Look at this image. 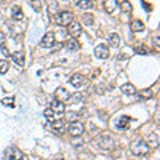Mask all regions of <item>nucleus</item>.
Returning a JSON list of instances; mask_svg holds the SVG:
<instances>
[{"label": "nucleus", "mask_w": 160, "mask_h": 160, "mask_svg": "<svg viewBox=\"0 0 160 160\" xmlns=\"http://www.w3.org/2000/svg\"><path fill=\"white\" fill-rule=\"evenodd\" d=\"M129 149H131V152L135 155V156H146V155L149 152V146L143 139H139V140L132 142Z\"/></svg>", "instance_id": "obj_1"}, {"label": "nucleus", "mask_w": 160, "mask_h": 160, "mask_svg": "<svg viewBox=\"0 0 160 160\" xmlns=\"http://www.w3.org/2000/svg\"><path fill=\"white\" fill-rule=\"evenodd\" d=\"M55 20H56V23L59 24V26L67 27L73 22V15H72V12H69V11H63V12H60V13L56 15V19Z\"/></svg>", "instance_id": "obj_2"}, {"label": "nucleus", "mask_w": 160, "mask_h": 160, "mask_svg": "<svg viewBox=\"0 0 160 160\" xmlns=\"http://www.w3.org/2000/svg\"><path fill=\"white\" fill-rule=\"evenodd\" d=\"M6 159H8V160H23L24 155L20 149L11 146V147H8L6 149Z\"/></svg>", "instance_id": "obj_3"}, {"label": "nucleus", "mask_w": 160, "mask_h": 160, "mask_svg": "<svg viewBox=\"0 0 160 160\" xmlns=\"http://www.w3.org/2000/svg\"><path fill=\"white\" fill-rule=\"evenodd\" d=\"M68 131L72 136H80V135L84 132V126H83L82 122H79V120H73V122L69 123Z\"/></svg>", "instance_id": "obj_4"}, {"label": "nucleus", "mask_w": 160, "mask_h": 160, "mask_svg": "<svg viewBox=\"0 0 160 160\" xmlns=\"http://www.w3.org/2000/svg\"><path fill=\"white\" fill-rule=\"evenodd\" d=\"M53 44H55V33L49 31L43 36L42 42H40V46L43 48H51Z\"/></svg>", "instance_id": "obj_5"}, {"label": "nucleus", "mask_w": 160, "mask_h": 160, "mask_svg": "<svg viewBox=\"0 0 160 160\" xmlns=\"http://www.w3.org/2000/svg\"><path fill=\"white\" fill-rule=\"evenodd\" d=\"M95 56L99 58V59H107L109 56V49L108 47L106 46V44H99V46L95 48Z\"/></svg>", "instance_id": "obj_6"}, {"label": "nucleus", "mask_w": 160, "mask_h": 160, "mask_svg": "<svg viewBox=\"0 0 160 160\" xmlns=\"http://www.w3.org/2000/svg\"><path fill=\"white\" fill-rule=\"evenodd\" d=\"M68 32L73 39L79 38L80 35H82V26H80V23L79 22H72L68 26Z\"/></svg>", "instance_id": "obj_7"}, {"label": "nucleus", "mask_w": 160, "mask_h": 160, "mask_svg": "<svg viewBox=\"0 0 160 160\" xmlns=\"http://www.w3.org/2000/svg\"><path fill=\"white\" fill-rule=\"evenodd\" d=\"M84 82H86V78L80 73H75L71 76V79H69V84L75 88H80L84 84Z\"/></svg>", "instance_id": "obj_8"}, {"label": "nucleus", "mask_w": 160, "mask_h": 160, "mask_svg": "<svg viewBox=\"0 0 160 160\" xmlns=\"http://www.w3.org/2000/svg\"><path fill=\"white\" fill-rule=\"evenodd\" d=\"M99 144L103 149H107V151H112L115 148V142L109 136H103L99 140Z\"/></svg>", "instance_id": "obj_9"}, {"label": "nucleus", "mask_w": 160, "mask_h": 160, "mask_svg": "<svg viewBox=\"0 0 160 160\" xmlns=\"http://www.w3.org/2000/svg\"><path fill=\"white\" fill-rule=\"evenodd\" d=\"M51 109L55 113L63 115L64 111H66V106H64V103L59 102V100H56V99H53V102H51Z\"/></svg>", "instance_id": "obj_10"}, {"label": "nucleus", "mask_w": 160, "mask_h": 160, "mask_svg": "<svg viewBox=\"0 0 160 160\" xmlns=\"http://www.w3.org/2000/svg\"><path fill=\"white\" fill-rule=\"evenodd\" d=\"M68 98H69V93H68L67 89L63 88V87L58 88L56 92H55V99L59 100V102H62V103H63V102H67Z\"/></svg>", "instance_id": "obj_11"}, {"label": "nucleus", "mask_w": 160, "mask_h": 160, "mask_svg": "<svg viewBox=\"0 0 160 160\" xmlns=\"http://www.w3.org/2000/svg\"><path fill=\"white\" fill-rule=\"evenodd\" d=\"M120 91H122L124 95H128V96H132V95L136 93V88H135L133 84L131 83H126L120 87Z\"/></svg>", "instance_id": "obj_12"}, {"label": "nucleus", "mask_w": 160, "mask_h": 160, "mask_svg": "<svg viewBox=\"0 0 160 160\" xmlns=\"http://www.w3.org/2000/svg\"><path fill=\"white\" fill-rule=\"evenodd\" d=\"M11 58L15 63L20 67H24V52L23 51H16L11 55Z\"/></svg>", "instance_id": "obj_13"}, {"label": "nucleus", "mask_w": 160, "mask_h": 160, "mask_svg": "<svg viewBox=\"0 0 160 160\" xmlns=\"http://www.w3.org/2000/svg\"><path fill=\"white\" fill-rule=\"evenodd\" d=\"M52 128L55 132H58L59 135H63L66 132V123L63 120H56V122L52 123Z\"/></svg>", "instance_id": "obj_14"}, {"label": "nucleus", "mask_w": 160, "mask_h": 160, "mask_svg": "<svg viewBox=\"0 0 160 160\" xmlns=\"http://www.w3.org/2000/svg\"><path fill=\"white\" fill-rule=\"evenodd\" d=\"M108 44L112 48H118L120 46V36L118 33H111L108 36Z\"/></svg>", "instance_id": "obj_15"}, {"label": "nucleus", "mask_w": 160, "mask_h": 160, "mask_svg": "<svg viewBox=\"0 0 160 160\" xmlns=\"http://www.w3.org/2000/svg\"><path fill=\"white\" fill-rule=\"evenodd\" d=\"M11 12H12V18H13L15 20H22V19L24 18V15H23V12H22V8H20L19 6H13V7L11 8Z\"/></svg>", "instance_id": "obj_16"}, {"label": "nucleus", "mask_w": 160, "mask_h": 160, "mask_svg": "<svg viewBox=\"0 0 160 160\" xmlns=\"http://www.w3.org/2000/svg\"><path fill=\"white\" fill-rule=\"evenodd\" d=\"M104 6H106V11L108 13H113V11L118 8V2L116 0H108L104 3Z\"/></svg>", "instance_id": "obj_17"}, {"label": "nucleus", "mask_w": 160, "mask_h": 160, "mask_svg": "<svg viewBox=\"0 0 160 160\" xmlns=\"http://www.w3.org/2000/svg\"><path fill=\"white\" fill-rule=\"evenodd\" d=\"M131 29L133 32H142L144 29V24L143 22H140V20H133V22L131 23Z\"/></svg>", "instance_id": "obj_18"}, {"label": "nucleus", "mask_w": 160, "mask_h": 160, "mask_svg": "<svg viewBox=\"0 0 160 160\" xmlns=\"http://www.w3.org/2000/svg\"><path fill=\"white\" fill-rule=\"evenodd\" d=\"M128 123H129V118L128 116H122L119 119V122L116 123V128L119 129H126L128 127Z\"/></svg>", "instance_id": "obj_19"}, {"label": "nucleus", "mask_w": 160, "mask_h": 160, "mask_svg": "<svg viewBox=\"0 0 160 160\" xmlns=\"http://www.w3.org/2000/svg\"><path fill=\"white\" fill-rule=\"evenodd\" d=\"M67 48L69 49V51H78V49L80 48V44L76 39H71L67 42Z\"/></svg>", "instance_id": "obj_20"}, {"label": "nucleus", "mask_w": 160, "mask_h": 160, "mask_svg": "<svg viewBox=\"0 0 160 160\" xmlns=\"http://www.w3.org/2000/svg\"><path fill=\"white\" fill-rule=\"evenodd\" d=\"M82 99H83V95L80 93V92H76V93H73L72 96H69L67 102H68V103H71V104H73V103H79V102H82Z\"/></svg>", "instance_id": "obj_21"}, {"label": "nucleus", "mask_w": 160, "mask_h": 160, "mask_svg": "<svg viewBox=\"0 0 160 160\" xmlns=\"http://www.w3.org/2000/svg\"><path fill=\"white\" fill-rule=\"evenodd\" d=\"M146 143H147V144H151L153 148L158 147V136H156V133H149Z\"/></svg>", "instance_id": "obj_22"}, {"label": "nucleus", "mask_w": 160, "mask_h": 160, "mask_svg": "<svg viewBox=\"0 0 160 160\" xmlns=\"http://www.w3.org/2000/svg\"><path fill=\"white\" fill-rule=\"evenodd\" d=\"M79 8H82V9H89V8H92V2H89V0H83V2H76L75 3Z\"/></svg>", "instance_id": "obj_23"}, {"label": "nucleus", "mask_w": 160, "mask_h": 160, "mask_svg": "<svg viewBox=\"0 0 160 160\" xmlns=\"http://www.w3.org/2000/svg\"><path fill=\"white\" fill-rule=\"evenodd\" d=\"M82 20H83V23L86 24V26H92V24H93V15L84 13L82 16Z\"/></svg>", "instance_id": "obj_24"}, {"label": "nucleus", "mask_w": 160, "mask_h": 160, "mask_svg": "<svg viewBox=\"0 0 160 160\" xmlns=\"http://www.w3.org/2000/svg\"><path fill=\"white\" fill-rule=\"evenodd\" d=\"M139 98H142L143 100H148L149 98H152V91L151 89H143V91H139Z\"/></svg>", "instance_id": "obj_25"}, {"label": "nucleus", "mask_w": 160, "mask_h": 160, "mask_svg": "<svg viewBox=\"0 0 160 160\" xmlns=\"http://www.w3.org/2000/svg\"><path fill=\"white\" fill-rule=\"evenodd\" d=\"M120 8H122V11L124 13H129L132 11V6H131V3H128V2H123L122 6H120Z\"/></svg>", "instance_id": "obj_26"}, {"label": "nucleus", "mask_w": 160, "mask_h": 160, "mask_svg": "<svg viewBox=\"0 0 160 160\" xmlns=\"http://www.w3.org/2000/svg\"><path fill=\"white\" fill-rule=\"evenodd\" d=\"M9 69V64L6 60H0V73H6Z\"/></svg>", "instance_id": "obj_27"}, {"label": "nucleus", "mask_w": 160, "mask_h": 160, "mask_svg": "<svg viewBox=\"0 0 160 160\" xmlns=\"http://www.w3.org/2000/svg\"><path fill=\"white\" fill-rule=\"evenodd\" d=\"M135 52L139 53V55H147L149 52V49L146 46H139V47L135 48Z\"/></svg>", "instance_id": "obj_28"}, {"label": "nucleus", "mask_w": 160, "mask_h": 160, "mask_svg": "<svg viewBox=\"0 0 160 160\" xmlns=\"http://www.w3.org/2000/svg\"><path fill=\"white\" fill-rule=\"evenodd\" d=\"M44 116H46L47 120H49V122H52L53 120V116H55V112L52 111L51 108H47L46 111H44Z\"/></svg>", "instance_id": "obj_29"}, {"label": "nucleus", "mask_w": 160, "mask_h": 160, "mask_svg": "<svg viewBox=\"0 0 160 160\" xmlns=\"http://www.w3.org/2000/svg\"><path fill=\"white\" fill-rule=\"evenodd\" d=\"M58 8H59V6H58V2H53V3H51L48 6V12L49 13H56L58 12Z\"/></svg>", "instance_id": "obj_30"}, {"label": "nucleus", "mask_w": 160, "mask_h": 160, "mask_svg": "<svg viewBox=\"0 0 160 160\" xmlns=\"http://www.w3.org/2000/svg\"><path fill=\"white\" fill-rule=\"evenodd\" d=\"M13 98H6V99H3L2 100V103L4 104V106H11V107H13Z\"/></svg>", "instance_id": "obj_31"}, {"label": "nucleus", "mask_w": 160, "mask_h": 160, "mask_svg": "<svg viewBox=\"0 0 160 160\" xmlns=\"http://www.w3.org/2000/svg\"><path fill=\"white\" fill-rule=\"evenodd\" d=\"M0 51H2V53H3V55H4V56H6V58L11 56V52L8 51V48H7L6 46H2V47H0Z\"/></svg>", "instance_id": "obj_32"}, {"label": "nucleus", "mask_w": 160, "mask_h": 160, "mask_svg": "<svg viewBox=\"0 0 160 160\" xmlns=\"http://www.w3.org/2000/svg\"><path fill=\"white\" fill-rule=\"evenodd\" d=\"M4 42H6V35H4L3 32H0V47L4 44Z\"/></svg>", "instance_id": "obj_33"}, {"label": "nucleus", "mask_w": 160, "mask_h": 160, "mask_svg": "<svg viewBox=\"0 0 160 160\" xmlns=\"http://www.w3.org/2000/svg\"><path fill=\"white\" fill-rule=\"evenodd\" d=\"M153 44H155V48L156 49H159L160 48V44H159V38L156 36V38H153Z\"/></svg>", "instance_id": "obj_34"}, {"label": "nucleus", "mask_w": 160, "mask_h": 160, "mask_svg": "<svg viewBox=\"0 0 160 160\" xmlns=\"http://www.w3.org/2000/svg\"><path fill=\"white\" fill-rule=\"evenodd\" d=\"M142 4H143V8L146 9V11H151V6H149L148 3H146V2H142Z\"/></svg>", "instance_id": "obj_35"}, {"label": "nucleus", "mask_w": 160, "mask_h": 160, "mask_svg": "<svg viewBox=\"0 0 160 160\" xmlns=\"http://www.w3.org/2000/svg\"><path fill=\"white\" fill-rule=\"evenodd\" d=\"M55 160H60V159H55Z\"/></svg>", "instance_id": "obj_36"}]
</instances>
